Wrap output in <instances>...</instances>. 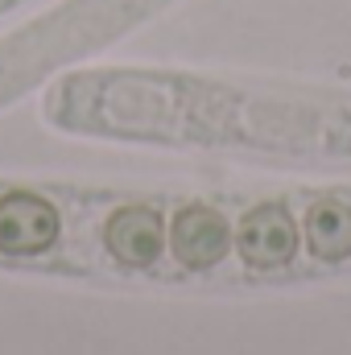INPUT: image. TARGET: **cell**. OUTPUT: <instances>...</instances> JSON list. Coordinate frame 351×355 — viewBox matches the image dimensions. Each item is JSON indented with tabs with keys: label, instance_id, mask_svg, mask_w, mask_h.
Segmentation results:
<instances>
[{
	"label": "cell",
	"instance_id": "5b68a950",
	"mask_svg": "<svg viewBox=\"0 0 351 355\" xmlns=\"http://www.w3.org/2000/svg\"><path fill=\"white\" fill-rule=\"evenodd\" d=\"M298 244H302V232H298V219L289 215L285 202H261V207H252L240 219V232H236V248H240L244 265L257 268V272L285 268L298 257Z\"/></svg>",
	"mask_w": 351,
	"mask_h": 355
},
{
	"label": "cell",
	"instance_id": "8992f818",
	"mask_svg": "<svg viewBox=\"0 0 351 355\" xmlns=\"http://www.w3.org/2000/svg\"><path fill=\"white\" fill-rule=\"evenodd\" d=\"M306 248L318 265L351 261V202L335 198V194L310 202V211H306Z\"/></svg>",
	"mask_w": 351,
	"mask_h": 355
},
{
	"label": "cell",
	"instance_id": "3957f363",
	"mask_svg": "<svg viewBox=\"0 0 351 355\" xmlns=\"http://www.w3.org/2000/svg\"><path fill=\"white\" fill-rule=\"evenodd\" d=\"M99 244L103 252L112 257V265L124 268V272H145L162 261L166 244H170V232H166V219L157 207L149 202H124L116 207L103 227H99Z\"/></svg>",
	"mask_w": 351,
	"mask_h": 355
},
{
	"label": "cell",
	"instance_id": "7a4b0ae2",
	"mask_svg": "<svg viewBox=\"0 0 351 355\" xmlns=\"http://www.w3.org/2000/svg\"><path fill=\"white\" fill-rule=\"evenodd\" d=\"M62 244V211L29 186H0V261H42Z\"/></svg>",
	"mask_w": 351,
	"mask_h": 355
},
{
	"label": "cell",
	"instance_id": "277c9868",
	"mask_svg": "<svg viewBox=\"0 0 351 355\" xmlns=\"http://www.w3.org/2000/svg\"><path fill=\"white\" fill-rule=\"evenodd\" d=\"M236 236L223 211L207 207V202H190L182 207L170 223V252L186 272H211L223 265V257L232 252Z\"/></svg>",
	"mask_w": 351,
	"mask_h": 355
},
{
	"label": "cell",
	"instance_id": "6da1fadb",
	"mask_svg": "<svg viewBox=\"0 0 351 355\" xmlns=\"http://www.w3.org/2000/svg\"><path fill=\"white\" fill-rule=\"evenodd\" d=\"M62 128L124 141H198L248 145L289 157H351V103L339 99H277L236 95L153 75H95L67 83L50 99Z\"/></svg>",
	"mask_w": 351,
	"mask_h": 355
}]
</instances>
